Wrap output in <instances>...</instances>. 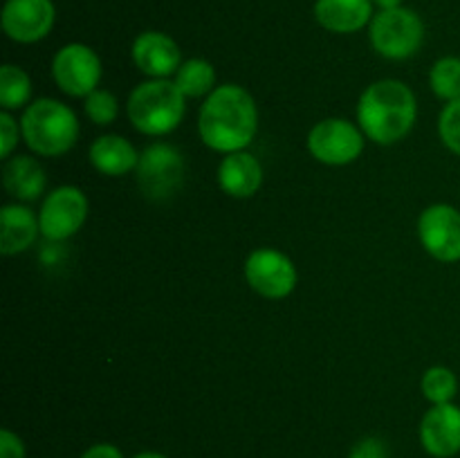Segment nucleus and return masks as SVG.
I'll list each match as a JSON object with an SVG mask.
<instances>
[{"instance_id":"nucleus-1","label":"nucleus","mask_w":460,"mask_h":458,"mask_svg":"<svg viewBox=\"0 0 460 458\" xmlns=\"http://www.w3.org/2000/svg\"><path fill=\"white\" fill-rule=\"evenodd\" d=\"M259 130V108L254 97L243 85H218L198 115V133L200 139L218 153L245 151Z\"/></svg>"},{"instance_id":"nucleus-2","label":"nucleus","mask_w":460,"mask_h":458,"mask_svg":"<svg viewBox=\"0 0 460 458\" xmlns=\"http://www.w3.org/2000/svg\"><path fill=\"white\" fill-rule=\"evenodd\" d=\"M416 117V94L404 81L380 79L359 94L358 124L367 139L380 146H391L407 137Z\"/></svg>"},{"instance_id":"nucleus-3","label":"nucleus","mask_w":460,"mask_h":458,"mask_svg":"<svg viewBox=\"0 0 460 458\" xmlns=\"http://www.w3.org/2000/svg\"><path fill=\"white\" fill-rule=\"evenodd\" d=\"M22 139L40 157H61L79 139V119L67 103L40 97L21 117Z\"/></svg>"},{"instance_id":"nucleus-4","label":"nucleus","mask_w":460,"mask_h":458,"mask_svg":"<svg viewBox=\"0 0 460 458\" xmlns=\"http://www.w3.org/2000/svg\"><path fill=\"white\" fill-rule=\"evenodd\" d=\"M126 112L135 130L148 137H162V135L173 133L182 124L184 112H187V97L180 92L175 81L148 79L135 85Z\"/></svg>"},{"instance_id":"nucleus-5","label":"nucleus","mask_w":460,"mask_h":458,"mask_svg":"<svg viewBox=\"0 0 460 458\" xmlns=\"http://www.w3.org/2000/svg\"><path fill=\"white\" fill-rule=\"evenodd\" d=\"M368 39L380 57L404 61L420 52L425 43V22L413 9H380L368 25Z\"/></svg>"},{"instance_id":"nucleus-6","label":"nucleus","mask_w":460,"mask_h":458,"mask_svg":"<svg viewBox=\"0 0 460 458\" xmlns=\"http://www.w3.org/2000/svg\"><path fill=\"white\" fill-rule=\"evenodd\" d=\"M139 191L151 200H166L175 196L184 180V157L166 142L151 144L139 153L135 169Z\"/></svg>"},{"instance_id":"nucleus-7","label":"nucleus","mask_w":460,"mask_h":458,"mask_svg":"<svg viewBox=\"0 0 460 458\" xmlns=\"http://www.w3.org/2000/svg\"><path fill=\"white\" fill-rule=\"evenodd\" d=\"M367 135L359 124L341 117H328L313 126L308 135V151L317 162L328 166L353 164L364 151Z\"/></svg>"},{"instance_id":"nucleus-8","label":"nucleus","mask_w":460,"mask_h":458,"mask_svg":"<svg viewBox=\"0 0 460 458\" xmlns=\"http://www.w3.org/2000/svg\"><path fill=\"white\" fill-rule=\"evenodd\" d=\"M88 198L75 184H63L45 196L39 211L40 233L48 241L61 242L75 236L88 220Z\"/></svg>"},{"instance_id":"nucleus-9","label":"nucleus","mask_w":460,"mask_h":458,"mask_svg":"<svg viewBox=\"0 0 460 458\" xmlns=\"http://www.w3.org/2000/svg\"><path fill=\"white\" fill-rule=\"evenodd\" d=\"M52 79L61 92L85 99L99 88L102 58L85 43L63 45L52 58Z\"/></svg>"},{"instance_id":"nucleus-10","label":"nucleus","mask_w":460,"mask_h":458,"mask_svg":"<svg viewBox=\"0 0 460 458\" xmlns=\"http://www.w3.org/2000/svg\"><path fill=\"white\" fill-rule=\"evenodd\" d=\"M245 281L265 299H286L295 292L299 274L288 254L274 247H259L245 259Z\"/></svg>"},{"instance_id":"nucleus-11","label":"nucleus","mask_w":460,"mask_h":458,"mask_svg":"<svg viewBox=\"0 0 460 458\" xmlns=\"http://www.w3.org/2000/svg\"><path fill=\"white\" fill-rule=\"evenodd\" d=\"M418 236L429 256L440 263L460 260V211L447 202L429 205L418 218Z\"/></svg>"},{"instance_id":"nucleus-12","label":"nucleus","mask_w":460,"mask_h":458,"mask_svg":"<svg viewBox=\"0 0 460 458\" xmlns=\"http://www.w3.org/2000/svg\"><path fill=\"white\" fill-rule=\"evenodd\" d=\"M57 22L54 0H4L0 25L13 43L31 45L43 40Z\"/></svg>"},{"instance_id":"nucleus-13","label":"nucleus","mask_w":460,"mask_h":458,"mask_svg":"<svg viewBox=\"0 0 460 458\" xmlns=\"http://www.w3.org/2000/svg\"><path fill=\"white\" fill-rule=\"evenodd\" d=\"M130 54L137 70L151 79H169V76H175V72L182 66V49L175 43L173 36L164 31H142L133 40Z\"/></svg>"},{"instance_id":"nucleus-14","label":"nucleus","mask_w":460,"mask_h":458,"mask_svg":"<svg viewBox=\"0 0 460 458\" xmlns=\"http://www.w3.org/2000/svg\"><path fill=\"white\" fill-rule=\"evenodd\" d=\"M420 443L429 456L454 458L460 454V407L431 404L420 422Z\"/></svg>"},{"instance_id":"nucleus-15","label":"nucleus","mask_w":460,"mask_h":458,"mask_svg":"<svg viewBox=\"0 0 460 458\" xmlns=\"http://www.w3.org/2000/svg\"><path fill=\"white\" fill-rule=\"evenodd\" d=\"M373 0H317L314 21L332 34H355L371 25Z\"/></svg>"},{"instance_id":"nucleus-16","label":"nucleus","mask_w":460,"mask_h":458,"mask_svg":"<svg viewBox=\"0 0 460 458\" xmlns=\"http://www.w3.org/2000/svg\"><path fill=\"white\" fill-rule=\"evenodd\" d=\"M218 184L227 196L252 198L263 184V166L252 153H227L218 164Z\"/></svg>"},{"instance_id":"nucleus-17","label":"nucleus","mask_w":460,"mask_h":458,"mask_svg":"<svg viewBox=\"0 0 460 458\" xmlns=\"http://www.w3.org/2000/svg\"><path fill=\"white\" fill-rule=\"evenodd\" d=\"M40 233L39 218L22 202L4 205L0 211V251L4 256H16L34 245Z\"/></svg>"},{"instance_id":"nucleus-18","label":"nucleus","mask_w":460,"mask_h":458,"mask_svg":"<svg viewBox=\"0 0 460 458\" xmlns=\"http://www.w3.org/2000/svg\"><path fill=\"white\" fill-rule=\"evenodd\" d=\"M45 171L31 155H13L3 166L4 191L18 202H34L45 193Z\"/></svg>"},{"instance_id":"nucleus-19","label":"nucleus","mask_w":460,"mask_h":458,"mask_svg":"<svg viewBox=\"0 0 460 458\" xmlns=\"http://www.w3.org/2000/svg\"><path fill=\"white\" fill-rule=\"evenodd\" d=\"M90 164L108 178H121L137 169L139 153L133 144L121 135H102L93 142L88 151Z\"/></svg>"},{"instance_id":"nucleus-20","label":"nucleus","mask_w":460,"mask_h":458,"mask_svg":"<svg viewBox=\"0 0 460 458\" xmlns=\"http://www.w3.org/2000/svg\"><path fill=\"white\" fill-rule=\"evenodd\" d=\"M175 85L187 99L209 97L216 85V67L207 58H187L175 72Z\"/></svg>"},{"instance_id":"nucleus-21","label":"nucleus","mask_w":460,"mask_h":458,"mask_svg":"<svg viewBox=\"0 0 460 458\" xmlns=\"http://www.w3.org/2000/svg\"><path fill=\"white\" fill-rule=\"evenodd\" d=\"M31 103V79L22 67L7 66L0 67V108L7 112L21 110Z\"/></svg>"},{"instance_id":"nucleus-22","label":"nucleus","mask_w":460,"mask_h":458,"mask_svg":"<svg viewBox=\"0 0 460 458\" xmlns=\"http://www.w3.org/2000/svg\"><path fill=\"white\" fill-rule=\"evenodd\" d=\"M422 395L431 404H447L454 402L458 393V377L452 368L447 366H431L427 368L420 382Z\"/></svg>"},{"instance_id":"nucleus-23","label":"nucleus","mask_w":460,"mask_h":458,"mask_svg":"<svg viewBox=\"0 0 460 458\" xmlns=\"http://www.w3.org/2000/svg\"><path fill=\"white\" fill-rule=\"evenodd\" d=\"M429 85L443 101L460 99V57H443L429 72Z\"/></svg>"},{"instance_id":"nucleus-24","label":"nucleus","mask_w":460,"mask_h":458,"mask_svg":"<svg viewBox=\"0 0 460 458\" xmlns=\"http://www.w3.org/2000/svg\"><path fill=\"white\" fill-rule=\"evenodd\" d=\"M84 110L90 121H94L97 126H108L119 115V101L112 92L97 88L84 99Z\"/></svg>"},{"instance_id":"nucleus-25","label":"nucleus","mask_w":460,"mask_h":458,"mask_svg":"<svg viewBox=\"0 0 460 458\" xmlns=\"http://www.w3.org/2000/svg\"><path fill=\"white\" fill-rule=\"evenodd\" d=\"M438 135L445 148L460 157V99L445 103L438 117Z\"/></svg>"},{"instance_id":"nucleus-26","label":"nucleus","mask_w":460,"mask_h":458,"mask_svg":"<svg viewBox=\"0 0 460 458\" xmlns=\"http://www.w3.org/2000/svg\"><path fill=\"white\" fill-rule=\"evenodd\" d=\"M21 137V124L13 119L12 112H0V155H3V160H9V157H12L13 148L18 146V139Z\"/></svg>"},{"instance_id":"nucleus-27","label":"nucleus","mask_w":460,"mask_h":458,"mask_svg":"<svg viewBox=\"0 0 460 458\" xmlns=\"http://www.w3.org/2000/svg\"><path fill=\"white\" fill-rule=\"evenodd\" d=\"M349 458H389V447L377 436H367L353 445Z\"/></svg>"},{"instance_id":"nucleus-28","label":"nucleus","mask_w":460,"mask_h":458,"mask_svg":"<svg viewBox=\"0 0 460 458\" xmlns=\"http://www.w3.org/2000/svg\"><path fill=\"white\" fill-rule=\"evenodd\" d=\"M0 458H25V445L12 429L0 431Z\"/></svg>"},{"instance_id":"nucleus-29","label":"nucleus","mask_w":460,"mask_h":458,"mask_svg":"<svg viewBox=\"0 0 460 458\" xmlns=\"http://www.w3.org/2000/svg\"><path fill=\"white\" fill-rule=\"evenodd\" d=\"M81 458H124V454H121V449L115 447V445L97 443L93 445V447L85 449V452L81 454Z\"/></svg>"},{"instance_id":"nucleus-30","label":"nucleus","mask_w":460,"mask_h":458,"mask_svg":"<svg viewBox=\"0 0 460 458\" xmlns=\"http://www.w3.org/2000/svg\"><path fill=\"white\" fill-rule=\"evenodd\" d=\"M404 0H373L377 9H394V7H402Z\"/></svg>"},{"instance_id":"nucleus-31","label":"nucleus","mask_w":460,"mask_h":458,"mask_svg":"<svg viewBox=\"0 0 460 458\" xmlns=\"http://www.w3.org/2000/svg\"><path fill=\"white\" fill-rule=\"evenodd\" d=\"M133 458H169V456H164V454H160V452H139V454H135Z\"/></svg>"}]
</instances>
